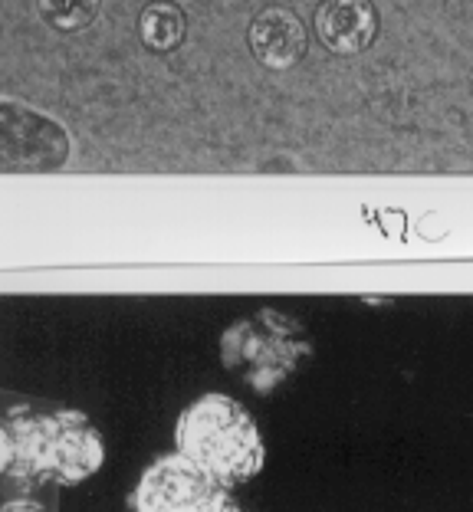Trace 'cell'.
<instances>
[{"instance_id":"5b68a950","label":"cell","mask_w":473,"mask_h":512,"mask_svg":"<svg viewBox=\"0 0 473 512\" xmlns=\"http://www.w3.org/2000/svg\"><path fill=\"white\" fill-rule=\"evenodd\" d=\"M69 158L66 128L30 106L4 99V171H56Z\"/></svg>"},{"instance_id":"6da1fadb","label":"cell","mask_w":473,"mask_h":512,"mask_svg":"<svg viewBox=\"0 0 473 512\" xmlns=\"http://www.w3.org/2000/svg\"><path fill=\"white\" fill-rule=\"evenodd\" d=\"M106 463V437L76 407L10 404L0 424V470L10 486H79Z\"/></svg>"},{"instance_id":"277c9868","label":"cell","mask_w":473,"mask_h":512,"mask_svg":"<svg viewBox=\"0 0 473 512\" xmlns=\"http://www.w3.org/2000/svg\"><path fill=\"white\" fill-rule=\"evenodd\" d=\"M132 512H244L230 503V490L214 483L181 453H165L138 476L129 496Z\"/></svg>"},{"instance_id":"ba28073f","label":"cell","mask_w":473,"mask_h":512,"mask_svg":"<svg viewBox=\"0 0 473 512\" xmlns=\"http://www.w3.org/2000/svg\"><path fill=\"white\" fill-rule=\"evenodd\" d=\"M184 33H188V17L178 4H168V0L148 4L138 17V37L155 53H171L175 46H181Z\"/></svg>"},{"instance_id":"8992f818","label":"cell","mask_w":473,"mask_h":512,"mask_svg":"<svg viewBox=\"0 0 473 512\" xmlns=\"http://www.w3.org/2000/svg\"><path fill=\"white\" fill-rule=\"evenodd\" d=\"M378 7L372 0H322L316 7V33L336 56H359L378 40Z\"/></svg>"},{"instance_id":"7a4b0ae2","label":"cell","mask_w":473,"mask_h":512,"mask_svg":"<svg viewBox=\"0 0 473 512\" xmlns=\"http://www.w3.org/2000/svg\"><path fill=\"white\" fill-rule=\"evenodd\" d=\"M175 453L224 490L250 483L267 467V440L260 424L237 398L221 391L201 394L178 414Z\"/></svg>"},{"instance_id":"52a82bcc","label":"cell","mask_w":473,"mask_h":512,"mask_svg":"<svg viewBox=\"0 0 473 512\" xmlns=\"http://www.w3.org/2000/svg\"><path fill=\"white\" fill-rule=\"evenodd\" d=\"M306 46H309V33L303 27V20L286 7L260 10L250 23L253 56H257L260 66L276 69V73H283V69H290L303 60Z\"/></svg>"},{"instance_id":"3957f363","label":"cell","mask_w":473,"mask_h":512,"mask_svg":"<svg viewBox=\"0 0 473 512\" xmlns=\"http://www.w3.org/2000/svg\"><path fill=\"white\" fill-rule=\"evenodd\" d=\"M313 355V339L280 309H257L221 335V365L257 394H273Z\"/></svg>"},{"instance_id":"30bf717a","label":"cell","mask_w":473,"mask_h":512,"mask_svg":"<svg viewBox=\"0 0 473 512\" xmlns=\"http://www.w3.org/2000/svg\"><path fill=\"white\" fill-rule=\"evenodd\" d=\"M4 512H50L43 503H37V499H27V496H17L10 499V503L4 506Z\"/></svg>"},{"instance_id":"9c48e42d","label":"cell","mask_w":473,"mask_h":512,"mask_svg":"<svg viewBox=\"0 0 473 512\" xmlns=\"http://www.w3.org/2000/svg\"><path fill=\"white\" fill-rule=\"evenodd\" d=\"M40 17L63 33H79L96 23L102 0H37Z\"/></svg>"}]
</instances>
